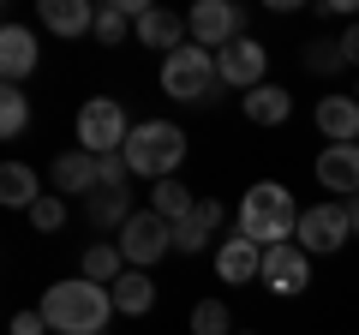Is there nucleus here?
<instances>
[{
	"instance_id": "2",
	"label": "nucleus",
	"mask_w": 359,
	"mask_h": 335,
	"mask_svg": "<svg viewBox=\"0 0 359 335\" xmlns=\"http://www.w3.org/2000/svg\"><path fill=\"white\" fill-rule=\"evenodd\" d=\"M294 228H299V210H294V192H287L282 180H257V186H245V198H240V216H233V233H245L252 245H282V240H294Z\"/></svg>"
},
{
	"instance_id": "26",
	"label": "nucleus",
	"mask_w": 359,
	"mask_h": 335,
	"mask_svg": "<svg viewBox=\"0 0 359 335\" xmlns=\"http://www.w3.org/2000/svg\"><path fill=\"white\" fill-rule=\"evenodd\" d=\"M25 126H30V96L18 84H6L0 90V138H18Z\"/></svg>"
},
{
	"instance_id": "33",
	"label": "nucleus",
	"mask_w": 359,
	"mask_h": 335,
	"mask_svg": "<svg viewBox=\"0 0 359 335\" xmlns=\"http://www.w3.org/2000/svg\"><path fill=\"white\" fill-rule=\"evenodd\" d=\"M353 102H359V90H353Z\"/></svg>"
},
{
	"instance_id": "15",
	"label": "nucleus",
	"mask_w": 359,
	"mask_h": 335,
	"mask_svg": "<svg viewBox=\"0 0 359 335\" xmlns=\"http://www.w3.org/2000/svg\"><path fill=\"white\" fill-rule=\"evenodd\" d=\"M0 72H6V84H18V78L36 72V36H30L25 25L0 30Z\"/></svg>"
},
{
	"instance_id": "4",
	"label": "nucleus",
	"mask_w": 359,
	"mask_h": 335,
	"mask_svg": "<svg viewBox=\"0 0 359 335\" xmlns=\"http://www.w3.org/2000/svg\"><path fill=\"white\" fill-rule=\"evenodd\" d=\"M216 84H222L216 54L198 48V42H186V48H174V54L162 60V90L174 96V102H210Z\"/></svg>"
},
{
	"instance_id": "21",
	"label": "nucleus",
	"mask_w": 359,
	"mask_h": 335,
	"mask_svg": "<svg viewBox=\"0 0 359 335\" xmlns=\"http://www.w3.org/2000/svg\"><path fill=\"white\" fill-rule=\"evenodd\" d=\"M287 114H294V96H287L282 84H257V90H245V120H252V126H282Z\"/></svg>"
},
{
	"instance_id": "20",
	"label": "nucleus",
	"mask_w": 359,
	"mask_h": 335,
	"mask_svg": "<svg viewBox=\"0 0 359 335\" xmlns=\"http://www.w3.org/2000/svg\"><path fill=\"white\" fill-rule=\"evenodd\" d=\"M108 299H114V311H120V317H144V311L156 306V282H150L144 270H126L114 287H108Z\"/></svg>"
},
{
	"instance_id": "16",
	"label": "nucleus",
	"mask_w": 359,
	"mask_h": 335,
	"mask_svg": "<svg viewBox=\"0 0 359 335\" xmlns=\"http://www.w3.org/2000/svg\"><path fill=\"white\" fill-rule=\"evenodd\" d=\"M318 132L330 144H359V102L353 96H323L318 102Z\"/></svg>"
},
{
	"instance_id": "30",
	"label": "nucleus",
	"mask_w": 359,
	"mask_h": 335,
	"mask_svg": "<svg viewBox=\"0 0 359 335\" xmlns=\"http://www.w3.org/2000/svg\"><path fill=\"white\" fill-rule=\"evenodd\" d=\"M13 335H48V317H42V311H18V317H13Z\"/></svg>"
},
{
	"instance_id": "23",
	"label": "nucleus",
	"mask_w": 359,
	"mask_h": 335,
	"mask_svg": "<svg viewBox=\"0 0 359 335\" xmlns=\"http://www.w3.org/2000/svg\"><path fill=\"white\" fill-rule=\"evenodd\" d=\"M120 275H126V252L120 245H84V282L114 287Z\"/></svg>"
},
{
	"instance_id": "1",
	"label": "nucleus",
	"mask_w": 359,
	"mask_h": 335,
	"mask_svg": "<svg viewBox=\"0 0 359 335\" xmlns=\"http://www.w3.org/2000/svg\"><path fill=\"white\" fill-rule=\"evenodd\" d=\"M42 317H48L54 335H102L108 317H114V299H108V287L72 275V282H54L42 294Z\"/></svg>"
},
{
	"instance_id": "11",
	"label": "nucleus",
	"mask_w": 359,
	"mask_h": 335,
	"mask_svg": "<svg viewBox=\"0 0 359 335\" xmlns=\"http://www.w3.org/2000/svg\"><path fill=\"white\" fill-rule=\"evenodd\" d=\"M48 180H54V192H60V198H90L96 186H102V156H90V150H66V156H54Z\"/></svg>"
},
{
	"instance_id": "6",
	"label": "nucleus",
	"mask_w": 359,
	"mask_h": 335,
	"mask_svg": "<svg viewBox=\"0 0 359 335\" xmlns=\"http://www.w3.org/2000/svg\"><path fill=\"white\" fill-rule=\"evenodd\" d=\"M120 252H126V270H150L156 258H168L174 252V221H162L156 210H138V216L120 228Z\"/></svg>"
},
{
	"instance_id": "27",
	"label": "nucleus",
	"mask_w": 359,
	"mask_h": 335,
	"mask_svg": "<svg viewBox=\"0 0 359 335\" xmlns=\"http://www.w3.org/2000/svg\"><path fill=\"white\" fill-rule=\"evenodd\" d=\"M192 335H233V317L222 299H198L192 306Z\"/></svg>"
},
{
	"instance_id": "5",
	"label": "nucleus",
	"mask_w": 359,
	"mask_h": 335,
	"mask_svg": "<svg viewBox=\"0 0 359 335\" xmlns=\"http://www.w3.org/2000/svg\"><path fill=\"white\" fill-rule=\"evenodd\" d=\"M126 138H132V126H126V108H120L114 96H90V102L78 108V150L120 156V150H126Z\"/></svg>"
},
{
	"instance_id": "7",
	"label": "nucleus",
	"mask_w": 359,
	"mask_h": 335,
	"mask_svg": "<svg viewBox=\"0 0 359 335\" xmlns=\"http://www.w3.org/2000/svg\"><path fill=\"white\" fill-rule=\"evenodd\" d=\"M257 282H264L269 294H282V299L306 294V282H311V252H299V240L269 245V252H264V270H257Z\"/></svg>"
},
{
	"instance_id": "8",
	"label": "nucleus",
	"mask_w": 359,
	"mask_h": 335,
	"mask_svg": "<svg viewBox=\"0 0 359 335\" xmlns=\"http://www.w3.org/2000/svg\"><path fill=\"white\" fill-rule=\"evenodd\" d=\"M347 233H353V221H347V204H311V210H299L294 240H299V252H341Z\"/></svg>"
},
{
	"instance_id": "10",
	"label": "nucleus",
	"mask_w": 359,
	"mask_h": 335,
	"mask_svg": "<svg viewBox=\"0 0 359 335\" xmlns=\"http://www.w3.org/2000/svg\"><path fill=\"white\" fill-rule=\"evenodd\" d=\"M264 66H269V48H264V42H252V36L228 42V48L216 54L222 84H233V90H257V84H264Z\"/></svg>"
},
{
	"instance_id": "31",
	"label": "nucleus",
	"mask_w": 359,
	"mask_h": 335,
	"mask_svg": "<svg viewBox=\"0 0 359 335\" xmlns=\"http://www.w3.org/2000/svg\"><path fill=\"white\" fill-rule=\"evenodd\" d=\"M335 42H341L347 66H359V25H347V30H341V36H335Z\"/></svg>"
},
{
	"instance_id": "14",
	"label": "nucleus",
	"mask_w": 359,
	"mask_h": 335,
	"mask_svg": "<svg viewBox=\"0 0 359 335\" xmlns=\"http://www.w3.org/2000/svg\"><path fill=\"white\" fill-rule=\"evenodd\" d=\"M186 36H192V30H186V18L168 13V6H150V13L138 18V42H144V48H162V60H168L174 48H186Z\"/></svg>"
},
{
	"instance_id": "18",
	"label": "nucleus",
	"mask_w": 359,
	"mask_h": 335,
	"mask_svg": "<svg viewBox=\"0 0 359 335\" xmlns=\"http://www.w3.org/2000/svg\"><path fill=\"white\" fill-rule=\"evenodd\" d=\"M84 216H90V228H126L138 210H132V192H126V186H102V192L84 198Z\"/></svg>"
},
{
	"instance_id": "24",
	"label": "nucleus",
	"mask_w": 359,
	"mask_h": 335,
	"mask_svg": "<svg viewBox=\"0 0 359 335\" xmlns=\"http://www.w3.org/2000/svg\"><path fill=\"white\" fill-rule=\"evenodd\" d=\"M126 30H138V18H132L126 0H108V6H96V30H90V36L102 42V48H120V42H126Z\"/></svg>"
},
{
	"instance_id": "25",
	"label": "nucleus",
	"mask_w": 359,
	"mask_h": 335,
	"mask_svg": "<svg viewBox=\"0 0 359 335\" xmlns=\"http://www.w3.org/2000/svg\"><path fill=\"white\" fill-rule=\"evenodd\" d=\"M150 210H156L162 221H174V228H180V221H186V216L198 210V198L186 192L180 180H156V192H150Z\"/></svg>"
},
{
	"instance_id": "32",
	"label": "nucleus",
	"mask_w": 359,
	"mask_h": 335,
	"mask_svg": "<svg viewBox=\"0 0 359 335\" xmlns=\"http://www.w3.org/2000/svg\"><path fill=\"white\" fill-rule=\"evenodd\" d=\"M347 221H353V233H359V198H347Z\"/></svg>"
},
{
	"instance_id": "19",
	"label": "nucleus",
	"mask_w": 359,
	"mask_h": 335,
	"mask_svg": "<svg viewBox=\"0 0 359 335\" xmlns=\"http://www.w3.org/2000/svg\"><path fill=\"white\" fill-rule=\"evenodd\" d=\"M216 221H222V204L216 198H198V210L174 228V252H204L210 233H216Z\"/></svg>"
},
{
	"instance_id": "29",
	"label": "nucleus",
	"mask_w": 359,
	"mask_h": 335,
	"mask_svg": "<svg viewBox=\"0 0 359 335\" xmlns=\"http://www.w3.org/2000/svg\"><path fill=\"white\" fill-rule=\"evenodd\" d=\"M30 228L60 233V228H66V198H60V192H42L36 204H30Z\"/></svg>"
},
{
	"instance_id": "13",
	"label": "nucleus",
	"mask_w": 359,
	"mask_h": 335,
	"mask_svg": "<svg viewBox=\"0 0 359 335\" xmlns=\"http://www.w3.org/2000/svg\"><path fill=\"white\" fill-rule=\"evenodd\" d=\"M318 180H323V192H341V204L359 198V144H323Z\"/></svg>"
},
{
	"instance_id": "12",
	"label": "nucleus",
	"mask_w": 359,
	"mask_h": 335,
	"mask_svg": "<svg viewBox=\"0 0 359 335\" xmlns=\"http://www.w3.org/2000/svg\"><path fill=\"white\" fill-rule=\"evenodd\" d=\"M257 270H264V245H252L245 233H228V240L216 245V275H222L228 287L257 282Z\"/></svg>"
},
{
	"instance_id": "22",
	"label": "nucleus",
	"mask_w": 359,
	"mask_h": 335,
	"mask_svg": "<svg viewBox=\"0 0 359 335\" xmlns=\"http://www.w3.org/2000/svg\"><path fill=\"white\" fill-rule=\"evenodd\" d=\"M36 198H42V186H36V168H25V162H6V168H0V204L30 210Z\"/></svg>"
},
{
	"instance_id": "3",
	"label": "nucleus",
	"mask_w": 359,
	"mask_h": 335,
	"mask_svg": "<svg viewBox=\"0 0 359 335\" xmlns=\"http://www.w3.org/2000/svg\"><path fill=\"white\" fill-rule=\"evenodd\" d=\"M126 168L132 174H144V180H174V168L186 162V132L168 126V120H144V126H132L126 138Z\"/></svg>"
},
{
	"instance_id": "28",
	"label": "nucleus",
	"mask_w": 359,
	"mask_h": 335,
	"mask_svg": "<svg viewBox=\"0 0 359 335\" xmlns=\"http://www.w3.org/2000/svg\"><path fill=\"white\" fill-rule=\"evenodd\" d=\"M341 66H347L341 42H306V72H318V78H335Z\"/></svg>"
},
{
	"instance_id": "9",
	"label": "nucleus",
	"mask_w": 359,
	"mask_h": 335,
	"mask_svg": "<svg viewBox=\"0 0 359 335\" xmlns=\"http://www.w3.org/2000/svg\"><path fill=\"white\" fill-rule=\"evenodd\" d=\"M186 30H192L198 48L222 54L228 42H240V6H228V0H198L192 13H186Z\"/></svg>"
},
{
	"instance_id": "17",
	"label": "nucleus",
	"mask_w": 359,
	"mask_h": 335,
	"mask_svg": "<svg viewBox=\"0 0 359 335\" xmlns=\"http://www.w3.org/2000/svg\"><path fill=\"white\" fill-rule=\"evenodd\" d=\"M42 25L54 36H90L96 30V6L90 0H42Z\"/></svg>"
}]
</instances>
